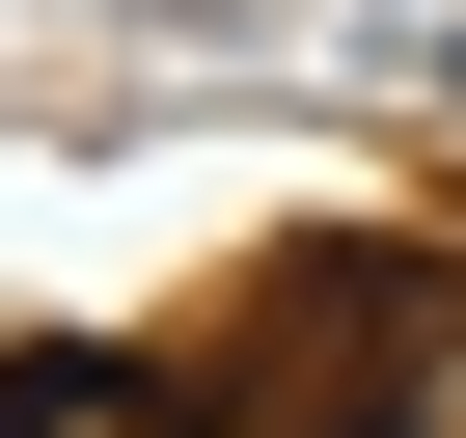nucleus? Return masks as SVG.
Here are the masks:
<instances>
[{"label": "nucleus", "mask_w": 466, "mask_h": 438, "mask_svg": "<svg viewBox=\"0 0 466 438\" xmlns=\"http://www.w3.org/2000/svg\"><path fill=\"white\" fill-rule=\"evenodd\" d=\"M0 438H165L137 356H0Z\"/></svg>", "instance_id": "obj_1"}, {"label": "nucleus", "mask_w": 466, "mask_h": 438, "mask_svg": "<svg viewBox=\"0 0 466 438\" xmlns=\"http://www.w3.org/2000/svg\"><path fill=\"white\" fill-rule=\"evenodd\" d=\"M384 438H466V329H439V356H411V383H384Z\"/></svg>", "instance_id": "obj_2"}]
</instances>
